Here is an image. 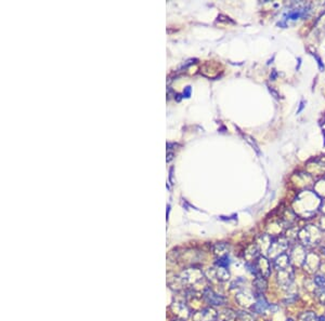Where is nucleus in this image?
I'll list each match as a JSON object with an SVG mask.
<instances>
[{"label": "nucleus", "mask_w": 325, "mask_h": 321, "mask_svg": "<svg viewBox=\"0 0 325 321\" xmlns=\"http://www.w3.org/2000/svg\"><path fill=\"white\" fill-rule=\"evenodd\" d=\"M310 11V5L307 3H295L288 8V10L284 13L282 22L279 23L281 26H287L292 21H297L302 17L307 16V13Z\"/></svg>", "instance_id": "f257e3e1"}, {"label": "nucleus", "mask_w": 325, "mask_h": 321, "mask_svg": "<svg viewBox=\"0 0 325 321\" xmlns=\"http://www.w3.org/2000/svg\"><path fill=\"white\" fill-rule=\"evenodd\" d=\"M298 239L301 241V245L304 247H312L320 244L322 239L321 230L313 226V225H309V226L304 227L301 231L298 232Z\"/></svg>", "instance_id": "f03ea898"}, {"label": "nucleus", "mask_w": 325, "mask_h": 321, "mask_svg": "<svg viewBox=\"0 0 325 321\" xmlns=\"http://www.w3.org/2000/svg\"><path fill=\"white\" fill-rule=\"evenodd\" d=\"M178 281L182 287H190L193 290V287H196L199 283L204 281V274L199 268H189L181 273L178 277Z\"/></svg>", "instance_id": "7ed1b4c3"}, {"label": "nucleus", "mask_w": 325, "mask_h": 321, "mask_svg": "<svg viewBox=\"0 0 325 321\" xmlns=\"http://www.w3.org/2000/svg\"><path fill=\"white\" fill-rule=\"evenodd\" d=\"M246 266L250 270V272L255 275V277H262V278L267 279L271 275L272 264L270 263L269 259L263 255H260L253 263H246Z\"/></svg>", "instance_id": "20e7f679"}, {"label": "nucleus", "mask_w": 325, "mask_h": 321, "mask_svg": "<svg viewBox=\"0 0 325 321\" xmlns=\"http://www.w3.org/2000/svg\"><path fill=\"white\" fill-rule=\"evenodd\" d=\"M277 281L282 289H289L292 287L294 282V271L292 266L285 268V270L278 271Z\"/></svg>", "instance_id": "39448f33"}, {"label": "nucleus", "mask_w": 325, "mask_h": 321, "mask_svg": "<svg viewBox=\"0 0 325 321\" xmlns=\"http://www.w3.org/2000/svg\"><path fill=\"white\" fill-rule=\"evenodd\" d=\"M193 321H217L218 319V311L209 306L205 307L199 311H195L192 315Z\"/></svg>", "instance_id": "423d86ee"}, {"label": "nucleus", "mask_w": 325, "mask_h": 321, "mask_svg": "<svg viewBox=\"0 0 325 321\" xmlns=\"http://www.w3.org/2000/svg\"><path fill=\"white\" fill-rule=\"evenodd\" d=\"M203 298L211 306H222L227 303V299L224 296H220L210 288H206L203 291Z\"/></svg>", "instance_id": "0eeeda50"}, {"label": "nucleus", "mask_w": 325, "mask_h": 321, "mask_svg": "<svg viewBox=\"0 0 325 321\" xmlns=\"http://www.w3.org/2000/svg\"><path fill=\"white\" fill-rule=\"evenodd\" d=\"M207 276H208L209 279L216 280L219 282H225V281L229 280L230 273L225 267L216 266L213 268H209L208 272H207Z\"/></svg>", "instance_id": "6e6552de"}, {"label": "nucleus", "mask_w": 325, "mask_h": 321, "mask_svg": "<svg viewBox=\"0 0 325 321\" xmlns=\"http://www.w3.org/2000/svg\"><path fill=\"white\" fill-rule=\"evenodd\" d=\"M307 254H308L307 251L305 250V248H304L303 245L296 246V247L292 250V253L289 254L290 262H292V265H293V264H296V265H298V266H303L304 263H305V259H306Z\"/></svg>", "instance_id": "1a4fd4ad"}, {"label": "nucleus", "mask_w": 325, "mask_h": 321, "mask_svg": "<svg viewBox=\"0 0 325 321\" xmlns=\"http://www.w3.org/2000/svg\"><path fill=\"white\" fill-rule=\"evenodd\" d=\"M235 300L241 306L252 307L254 303L256 302V294H255V292L241 291L236 294Z\"/></svg>", "instance_id": "9d476101"}, {"label": "nucleus", "mask_w": 325, "mask_h": 321, "mask_svg": "<svg viewBox=\"0 0 325 321\" xmlns=\"http://www.w3.org/2000/svg\"><path fill=\"white\" fill-rule=\"evenodd\" d=\"M309 273H314L319 271L321 268L320 257L315 253H308L305 259V263L303 265Z\"/></svg>", "instance_id": "9b49d317"}, {"label": "nucleus", "mask_w": 325, "mask_h": 321, "mask_svg": "<svg viewBox=\"0 0 325 321\" xmlns=\"http://www.w3.org/2000/svg\"><path fill=\"white\" fill-rule=\"evenodd\" d=\"M269 308H270V304L268 303V301L264 299L263 296H256V302L251 307L254 314H259V315L264 314L267 313Z\"/></svg>", "instance_id": "f8f14e48"}, {"label": "nucleus", "mask_w": 325, "mask_h": 321, "mask_svg": "<svg viewBox=\"0 0 325 321\" xmlns=\"http://www.w3.org/2000/svg\"><path fill=\"white\" fill-rule=\"evenodd\" d=\"M290 266H292V262H290L289 255L286 253H282L273 258V267H275L277 271L285 270V268H288Z\"/></svg>", "instance_id": "ddd939ff"}, {"label": "nucleus", "mask_w": 325, "mask_h": 321, "mask_svg": "<svg viewBox=\"0 0 325 321\" xmlns=\"http://www.w3.org/2000/svg\"><path fill=\"white\" fill-rule=\"evenodd\" d=\"M253 287H254V292L256 296H263V293L267 291V287H268L266 278H262V277H256L253 282Z\"/></svg>", "instance_id": "4468645a"}, {"label": "nucleus", "mask_w": 325, "mask_h": 321, "mask_svg": "<svg viewBox=\"0 0 325 321\" xmlns=\"http://www.w3.org/2000/svg\"><path fill=\"white\" fill-rule=\"evenodd\" d=\"M237 317L234 310L230 308H224L218 311V319L217 321H234Z\"/></svg>", "instance_id": "2eb2a0df"}, {"label": "nucleus", "mask_w": 325, "mask_h": 321, "mask_svg": "<svg viewBox=\"0 0 325 321\" xmlns=\"http://www.w3.org/2000/svg\"><path fill=\"white\" fill-rule=\"evenodd\" d=\"M212 251H213V254L217 255L218 258L222 256H227L229 252V246L225 244V242H219V244L213 245Z\"/></svg>", "instance_id": "dca6fc26"}, {"label": "nucleus", "mask_w": 325, "mask_h": 321, "mask_svg": "<svg viewBox=\"0 0 325 321\" xmlns=\"http://www.w3.org/2000/svg\"><path fill=\"white\" fill-rule=\"evenodd\" d=\"M175 306V311L176 313L179 315V316H181V317H183V318H186L187 316L190 315V310H189V308H187L183 303H177V304H175L174 305ZM175 313V314H176Z\"/></svg>", "instance_id": "f3484780"}, {"label": "nucleus", "mask_w": 325, "mask_h": 321, "mask_svg": "<svg viewBox=\"0 0 325 321\" xmlns=\"http://www.w3.org/2000/svg\"><path fill=\"white\" fill-rule=\"evenodd\" d=\"M237 315V318L241 320V321H255L256 318L255 316L250 313V311H246V310H239L236 313Z\"/></svg>", "instance_id": "a211bd4d"}, {"label": "nucleus", "mask_w": 325, "mask_h": 321, "mask_svg": "<svg viewBox=\"0 0 325 321\" xmlns=\"http://www.w3.org/2000/svg\"><path fill=\"white\" fill-rule=\"evenodd\" d=\"M299 320L301 321H316L318 318H316L315 313L313 311H304L301 315H299Z\"/></svg>", "instance_id": "6ab92c4d"}, {"label": "nucleus", "mask_w": 325, "mask_h": 321, "mask_svg": "<svg viewBox=\"0 0 325 321\" xmlns=\"http://www.w3.org/2000/svg\"><path fill=\"white\" fill-rule=\"evenodd\" d=\"M313 281H314V284L319 289H324L325 288V275H323V274L315 275L314 278H313Z\"/></svg>", "instance_id": "aec40b11"}, {"label": "nucleus", "mask_w": 325, "mask_h": 321, "mask_svg": "<svg viewBox=\"0 0 325 321\" xmlns=\"http://www.w3.org/2000/svg\"><path fill=\"white\" fill-rule=\"evenodd\" d=\"M230 265V258L229 256H222V257H219L217 261H216V266H219V267H225V268H228Z\"/></svg>", "instance_id": "412c9836"}, {"label": "nucleus", "mask_w": 325, "mask_h": 321, "mask_svg": "<svg viewBox=\"0 0 325 321\" xmlns=\"http://www.w3.org/2000/svg\"><path fill=\"white\" fill-rule=\"evenodd\" d=\"M314 294H315V297L318 298V300L320 301L321 304L325 305V288L324 289L318 288V290L314 291Z\"/></svg>", "instance_id": "4be33fe9"}, {"label": "nucleus", "mask_w": 325, "mask_h": 321, "mask_svg": "<svg viewBox=\"0 0 325 321\" xmlns=\"http://www.w3.org/2000/svg\"><path fill=\"white\" fill-rule=\"evenodd\" d=\"M190 94H191V86H186L185 90L183 91V97L189 98Z\"/></svg>", "instance_id": "5701e85b"}, {"label": "nucleus", "mask_w": 325, "mask_h": 321, "mask_svg": "<svg viewBox=\"0 0 325 321\" xmlns=\"http://www.w3.org/2000/svg\"><path fill=\"white\" fill-rule=\"evenodd\" d=\"M173 158H174V153L168 151V153H167V162H169Z\"/></svg>", "instance_id": "b1692460"}, {"label": "nucleus", "mask_w": 325, "mask_h": 321, "mask_svg": "<svg viewBox=\"0 0 325 321\" xmlns=\"http://www.w3.org/2000/svg\"><path fill=\"white\" fill-rule=\"evenodd\" d=\"M316 321H325V316H321V317H319L318 318V320Z\"/></svg>", "instance_id": "393cba45"}, {"label": "nucleus", "mask_w": 325, "mask_h": 321, "mask_svg": "<svg viewBox=\"0 0 325 321\" xmlns=\"http://www.w3.org/2000/svg\"><path fill=\"white\" fill-rule=\"evenodd\" d=\"M321 268H325V264H324V265H321ZM322 274H323V275H325V271H324Z\"/></svg>", "instance_id": "a878e982"}, {"label": "nucleus", "mask_w": 325, "mask_h": 321, "mask_svg": "<svg viewBox=\"0 0 325 321\" xmlns=\"http://www.w3.org/2000/svg\"><path fill=\"white\" fill-rule=\"evenodd\" d=\"M322 211L324 212V214H325V203L323 205V209H322Z\"/></svg>", "instance_id": "bb28decb"}, {"label": "nucleus", "mask_w": 325, "mask_h": 321, "mask_svg": "<svg viewBox=\"0 0 325 321\" xmlns=\"http://www.w3.org/2000/svg\"><path fill=\"white\" fill-rule=\"evenodd\" d=\"M286 321H294V320H293V319H292V318H288V319H287V320H286Z\"/></svg>", "instance_id": "cd10ccee"}, {"label": "nucleus", "mask_w": 325, "mask_h": 321, "mask_svg": "<svg viewBox=\"0 0 325 321\" xmlns=\"http://www.w3.org/2000/svg\"><path fill=\"white\" fill-rule=\"evenodd\" d=\"M322 252H323V254L325 255V248H324V249H322Z\"/></svg>", "instance_id": "c85d7f7f"}, {"label": "nucleus", "mask_w": 325, "mask_h": 321, "mask_svg": "<svg viewBox=\"0 0 325 321\" xmlns=\"http://www.w3.org/2000/svg\"><path fill=\"white\" fill-rule=\"evenodd\" d=\"M177 321H183V320H177Z\"/></svg>", "instance_id": "c756f323"}, {"label": "nucleus", "mask_w": 325, "mask_h": 321, "mask_svg": "<svg viewBox=\"0 0 325 321\" xmlns=\"http://www.w3.org/2000/svg\"><path fill=\"white\" fill-rule=\"evenodd\" d=\"M268 321H270V320H268Z\"/></svg>", "instance_id": "7c9ffc66"}]
</instances>
